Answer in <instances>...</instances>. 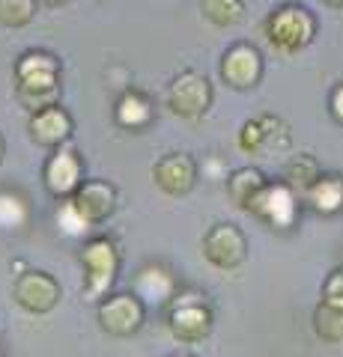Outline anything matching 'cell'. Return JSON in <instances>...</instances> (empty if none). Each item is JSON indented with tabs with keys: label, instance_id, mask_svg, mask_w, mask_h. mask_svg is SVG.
Listing matches in <instances>:
<instances>
[{
	"label": "cell",
	"instance_id": "obj_7",
	"mask_svg": "<svg viewBox=\"0 0 343 357\" xmlns=\"http://www.w3.org/2000/svg\"><path fill=\"white\" fill-rule=\"evenodd\" d=\"M143 301L131 292H119V295H108L98 304V325L110 337H131L138 333L143 325Z\"/></svg>",
	"mask_w": 343,
	"mask_h": 357
},
{
	"label": "cell",
	"instance_id": "obj_29",
	"mask_svg": "<svg viewBox=\"0 0 343 357\" xmlns=\"http://www.w3.org/2000/svg\"><path fill=\"white\" fill-rule=\"evenodd\" d=\"M42 3H48V6H57V3H66V0H42Z\"/></svg>",
	"mask_w": 343,
	"mask_h": 357
},
{
	"label": "cell",
	"instance_id": "obj_23",
	"mask_svg": "<svg viewBox=\"0 0 343 357\" xmlns=\"http://www.w3.org/2000/svg\"><path fill=\"white\" fill-rule=\"evenodd\" d=\"M27 218H30V208H27L24 197L13 194V191H0V229L3 232L24 229Z\"/></svg>",
	"mask_w": 343,
	"mask_h": 357
},
{
	"label": "cell",
	"instance_id": "obj_24",
	"mask_svg": "<svg viewBox=\"0 0 343 357\" xmlns=\"http://www.w3.org/2000/svg\"><path fill=\"white\" fill-rule=\"evenodd\" d=\"M36 18V0H0V24L3 27H27Z\"/></svg>",
	"mask_w": 343,
	"mask_h": 357
},
{
	"label": "cell",
	"instance_id": "obj_9",
	"mask_svg": "<svg viewBox=\"0 0 343 357\" xmlns=\"http://www.w3.org/2000/svg\"><path fill=\"white\" fill-rule=\"evenodd\" d=\"M170 333L180 342H200L212 331V312L200 295H182L170 307Z\"/></svg>",
	"mask_w": 343,
	"mask_h": 357
},
{
	"label": "cell",
	"instance_id": "obj_20",
	"mask_svg": "<svg viewBox=\"0 0 343 357\" xmlns=\"http://www.w3.org/2000/svg\"><path fill=\"white\" fill-rule=\"evenodd\" d=\"M319 176L323 173H319V164H316V158L311 152L293 155V158L286 161V167H284V182L290 185L295 194H307Z\"/></svg>",
	"mask_w": 343,
	"mask_h": 357
},
{
	"label": "cell",
	"instance_id": "obj_22",
	"mask_svg": "<svg viewBox=\"0 0 343 357\" xmlns=\"http://www.w3.org/2000/svg\"><path fill=\"white\" fill-rule=\"evenodd\" d=\"M314 331L323 342L340 345L343 342V310L328 307V304L319 301V307L314 310Z\"/></svg>",
	"mask_w": 343,
	"mask_h": 357
},
{
	"label": "cell",
	"instance_id": "obj_2",
	"mask_svg": "<svg viewBox=\"0 0 343 357\" xmlns=\"http://www.w3.org/2000/svg\"><path fill=\"white\" fill-rule=\"evenodd\" d=\"M81 265H84V295L90 301L105 298L108 289L117 280V271H119L117 244L105 236L90 238L81 248Z\"/></svg>",
	"mask_w": 343,
	"mask_h": 357
},
{
	"label": "cell",
	"instance_id": "obj_25",
	"mask_svg": "<svg viewBox=\"0 0 343 357\" xmlns=\"http://www.w3.org/2000/svg\"><path fill=\"white\" fill-rule=\"evenodd\" d=\"M57 227H60V229H63L69 238H78V236H84V232L93 227V223L87 220L78 208H75L72 197H69V199H63L60 208H57Z\"/></svg>",
	"mask_w": 343,
	"mask_h": 357
},
{
	"label": "cell",
	"instance_id": "obj_4",
	"mask_svg": "<svg viewBox=\"0 0 343 357\" xmlns=\"http://www.w3.org/2000/svg\"><path fill=\"white\" fill-rule=\"evenodd\" d=\"M254 218L269 223L272 229H290L298 218V194L286 182H269L248 206Z\"/></svg>",
	"mask_w": 343,
	"mask_h": 357
},
{
	"label": "cell",
	"instance_id": "obj_13",
	"mask_svg": "<svg viewBox=\"0 0 343 357\" xmlns=\"http://www.w3.org/2000/svg\"><path fill=\"white\" fill-rule=\"evenodd\" d=\"M286 146H290L286 126L272 114L245 122L239 131V149L248 152V155H263L269 149H286Z\"/></svg>",
	"mask_w": 343,
	"mask_h": 357
},
{
	"label": "cell",
	"instance_id": "obj_10",
	"mask_svg": "<svg viewBox=\"0 0 343 357\" xmlns=\"http://www.w3.org/2000/svg\"><path fill=\"white\" fill-rule=\"evenodd\" d=\"M221 77L233 89H254L263 77V57L251 42L230 45L221 57Z\"/></svg>",
	"mask_w": 343,
	"mask_h": 357
},
{
	"label": "cell",
	"instance_id": "obj_18",
	"mask_svg": "<svg viewBox=\"0 0 343 357\" xmlns=\"http://www.w3.org/2000/svg\"><path fill=\"white\" fill-rule=\"evenodd\" d=\"M269 185L265 182V176L257 170V167H239V170H233L227 176V194L230 199L239 206V208H245L257 199V194L263 191V188Z\"/></svg>",
	"mask_w": 343,
	"mask_h": 357
},
{
	"label": "cell",
	"instance_id": "obj_16",
	"mask_svg": "<svg viewBox=\"0 0 343 357\" xmlns=\"http://www.w3.org/2000/svg\"><path fill=\"white\" fill-rule=\"evenodd\" d=\"M135 295L140 301H152V304H168V301L176 295V277L170 268L164 265H143L138 271V280H135Z\"/></svg>",
	"mask_w": 343,
	"mask_h": 357
},
{
	"label": "cell",
	"instance_id": "obj_28",
	"mask_svg": "<svg viewBox=\"0 0 343 357\" xmlns=\"http://www.w3.org/2000/svg\"><path fill=\"white\" fill-rule=\"evenodd\" d=\"M323 3H328V6H343V0H323Z\"/></svg>",
	"mask_w": 343,
	"mask_h": 357
},
{
	"label": "cell",
	"instance_id": "obj_1",
	"mask_svg": "<svg viewBox=\"0 0 343 357\" xmlns=\"http://www.w3.org/2000/svg\"><path fill=\"white\" fill-rule=\"evenodd\" d=\"M263 33L275 51L295 54L314 42L316 18H314L311 9H305L298 3H286V6L272 9L269 18H265V24H263Z\"/></svg>",
	"mask_w": 343,
	"mask_h": 357
},
{
	"label": "cell",
	"instance_id": "obj_14",
	"mask_svg": "<svg viewBox=\"0 0 343 357\" xmlns=\"http://www.w3.org/2000/svg\"><path fill=\"white\" fill-rule=\"evenodd\" d=\"M72 203L90 223H102L117 208V188L105 182V178H84V185L75 191Z\"/></svg>",
	"mask_w": 343,
	"mask_h": 357
},
{
	"label": "cell",
	"instance_id": "obj_11",
	"mask_svg": "<svg viewBox=\"0 0 343 357\" xmlns=\"http://www.w3.org/2000/svg\"><path fill=\"white\" fill-rule=\"evenodd\" d=\"M45 188L57 197V199H69L75 197V191L84 185V164H81V155L75 152L72 146H60L57 152L48 158L45 164Z\"/></svg>",
	"mask_w": 343,
	"mask_h": 357
},
{
	"label": "cell",
	"instance_id": "obj_8",
	"mask_svg": "<svg viewBox=\"0 0 343 357\" xmlns=\"http://www.w3.org/2000/svg\"><path fill=\"white\" fill-rule=\"evenodd\" d=\"M13 298L21 310L33 312V316H45L60 304L63 292L48 271H24L13 286Z\"/></svg>",
	"mask_w": 343,
	"mask_h": 357
},
{
	"label": "cell",
	"instance_id": "obj_30",
	"mask_svg": "<svg viewBox=\"0 0 343 357\" xmlns=\"http://www.w3.org/2000/svg\"><path fill=\"white\" fill-rule=\"evenodd\" d=\"M3 152H6V146H3V137H0V161H3Z\"/></svg>",
	"mask_w": 343,
	"mask_h": 357
},
{
	"label": "cell",
	"instance_id": "obj_15",
	"mask_svg": "<svg viewBox=\"0 0 343 357\" xmlns=\"http://www.w3.org/2000/svg\"><path fill=\"white\" fill-rule=\"evenodd\" d=\"M72 128H75V122L63 105H51L45 110L30 114V137L39 146H63L72 137Z\"/></svg>",
	"mask_w": 343,
	"mask_h": 357
},
{
	"label": "cell",
	"instance_id": "obj_26",
	"mask_svg": "<svg viewBox=\"0 0 343 357\" xmlns=\"http://www.w3.org/2000/svg\"><path fill=\"white\" fill-rule=\"evenodd\" d=\"M323 304L343 310V268H337V271H331L326 277V283H323Z\"/></svg>",
	"mask_w": 343,
	"mask_h": 357
},
{
	"label": "cell",
	"instance_id": "obj_6",
	"mask_svg": "<svg viewBox=\"0 0 343 357\" xmlns=\"http://www.w3.org/2000/svg\"><path fill=\"white\" fill-rule=\"evenodd\" d=\"M203 256L209 265L221 268V271H233L248 256L245 232H242L236 223H215L203 236Z\"/></svg>",
	"mask_w": 343,
	"mask_h": 357
},
{
	"label": "cell",
	"instance_id": "obj_17",
	"mask_svg": "<svg viewBox=\"0 0 343 357\" xmlns=\"http://www.w3.org/2000/svg\"><path fill=\"white\" fill-rule=\"evenodd\" d=\"M152 116H156V107H152V98L147 93H140V89H126L123 96H119V102L114 107V119L119 128H129V131H140L147 128Z\"/></svg>",
	"mask_w": 343,
	"mask_h": 357
},
{
	"label": "cell",
	"instance_id": "obj_5",
	"mask_svg": "<svg viewBox=\"0 0 343 357\" xmlns=\"http://www.w3.org/2000/svg\"><path fill=\"white\" fill-rule=\"evenodd\" d=\"M168 105L180 119H200L212 105V84L200 72H182L168 89Z\"/></svg>",
	"mask_w": 343,
	"mask_h": 357
},
{
	"label": "cell",
	"instance_id": "obj_21",
	"mask_svg": "<svg viewBox=\"0 0 343 357\" xmlns=\"http://www.w3.org/2000/svg\"><path fill=\"white\" fill-rule=\"evenodd\" d=\"M200 13L215 27H236L245 18V0H200Z\"/></svg>",
	"mask_w": 343,
	"mask_h": 357
},
{
	"label": "cell",
	"instance_id": "obj_12",
	"mask_svg": "<svg viewBox=\"0 0 343 357\" xmlns=\"http://www.w3.org/2000/svg\"><path fill=\"white\" fill-rule=\"evenodd\" d=\"M152 182L168 197H185L197 182V161L185 152H170L152 167Z\"/></svg>",
	"mask_w": 343,
	"mask_h": 357
},
{
	"label": "cell",
	"instance_id": "obj_27",
	"mask_svg": "<svg viewBox=\"0 0 343 357\" xmlns=\"http://www.w3.org/2000/svg\"><path fill=\"white\" fill-rule=\"evenodd\" d=\"M328 110H331V116H335L340 126H343V81L331 89V96H328Z\"/></svg>",
	"mask_w": 343,
	"mask_h": 357
},
{
	"label": "cell",
	"instance_id": "obj_3",
	"mask_svg": "<svg viewBox=\"0 0 343 357\" xmlns=\"http://www.w3.org/2000/svg\"><path fill=\"white\" fill-rule=\"evenodd\" d=\"M18 93L21 96H51L60 93V60L48 51L21 54L15 66Z\"/></svg>",
	"mask_w": 343,
	"mask_h": 357
},
{
	"label": "cell",
	"instance_id": "obj_19",
	"mask_svg": "<svg viewBox=\"0 0 343 357\" xmlns=\"http://www.w3.org/2000/svg\"><path fill=\"white\" fill-rule=\"evenodd\" d=\"M305 197L316 215H337L343 208V176H319Z\"/></svg>",
	"mask_w": 343,
	"mask_h": 357
}]
</instances>
